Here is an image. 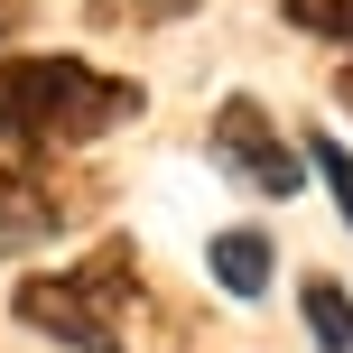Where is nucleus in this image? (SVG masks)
<instances>
[{"mask_svg": "<svg viewBox=\"0 0 353 353\" xmlns=\"http://www.w3.org/2000/svg\"><path fill=\"white\" fill-rule=\"evenodd\" d=\"M307 168L325 176V195H335V214H344V232H353V149L335 140V130H316V140H307Z\"/></svg>", "mask_w": 353, "mask_h": 353, "instance_id": "0eeeda50", "label": "nucleus"}, {"mask_svg": "<svg viewBox=\"0 0 353 353\" xmlns=\"http://www.w3.org/2000/svg\"><path fill=\"white\" fill-rule=\"evenodd\" d=\"M298 316L316 335V353H353V298L335 279H298Z\"/></svg>", "mask_w": 353, "mask_h": 353, "instance_id": "423d86ee", "label": "nucleus"}, {"mask_svg": "<svg viewBox=\"0 0 353 353\" xmlns=\"http://www.w3.org/2000/svg\"><path fill=\"white\" fill-rule=\"evenodd\" d=\"M149 112L140 74H103L93 56L19 47L0 56V159H74Z\"/></svg>", "mask_w": 353, "mask_h": 353, "instance_id": "f257e3e1", "label": "nucleus"}, {"mask_svg": "<svg viewBox=\"0 0 353 353\" xmlns=\"http://www.w3.org/2000/svg\"><path fill=\"white\" fill-rule=\"evenodd\" d=\"M93 195L74 186L56 159H0V261H28V251L65 242L84 223Z\"/></svg>", "mask_w": 353, "mask_h": 353, "instance_id": "20e7f679", "label": "nucleus"}, {"mask_svg": "<svg viewBox=\"0 0 353 353\" xmlns=\"http://www.w3.org/2000/svg\"><path fill=\"white\" fill-rule=\"evenodd\" d=\"M205 270H214V288H223V298H270V270H279V251H270V232L261 223H223L205 242Z\"/></svg>", "mask_w": 353, "mask_h": 353, "instance_id": "39448f33", "label": "nucleus"}, {"mask_svg": "<svg viewBox=\"0 0 353 353\" xmlns=\"http://www.w3.org/2000/svg\"><path fill=\"white\" fill-rule=\"evenodd\" d=\"M344 103H353V65H344Z\"/></svg>", "mask_w": 353, "mask_h": 353, "instance_id": "9b49d317", "label": "nucleus"}, {"mask_svg": "<svg viewBox=\"0 0 353 353\" xmlns=\"http://www.w3.org/2000/svg\"><path fill=\"white\" fill-rule=\"evenodd\" d=\"M279 19L325 37V47H353V0H279Z\"/></svg>", "mask_w": 353, "mask_h": 353, "instance_id": "1a4fd4ad", "label": "nucleus"}, {"mask_svg": "<svg viewBox=\"0 0 353 353\" xmlns=\"http://www.w3.org/2000/svg\"><path fill=\"white\" fill-rule=\"evenodd\" d=\"M205 159L223 168L232 186H251V195H270V205H288V195H298L307 149H288V130L270 121L251 93H223V103H214V121H205Z\"/></svg>", "mask_w": 353, "mask_h": 353, "instance_id": "7ed1b4c3", "label": "nucleus"}, {"mask_svg": "<svg viewBox=\"0 0 353 353\" xmlns=\"http://www.w3.org/2000/svg\"><path fill=\"white\" fill-rule=\"evenodd\" d=\"M195 0H84L93 28H168V19H186Z\"/></svg>", "mask_w": 353, "mask_h": 353, "instance_id": "6e6552de", "label": "nucleus"}, {"mask_svg": "<svg viewBox=\"0 0 353 353\" xmlns=\"http://www.w3.org/2000/svg\"><path fill=\"white\" fill-rule=\"evenodd\" d=\"M10 316L37 325V335L74 344V353H176V335L149 307V279H140V251L112 232L103 251H84L74 270H28L10 288Z\"/></svg>", "mask_w": 353, "mask_h": 353, "instance_id": "f03ea898", "label": "nucleus"}, {"mask_svg": "<svg viewBox=\"0 0 353 353\" xmlns=\"http://www.w3.org/2000/svg\"><path fill=\"white\" fill-rule=\"evenodd\" d=\"M10 19H19V0H0V28H10Z\"/></svg>", "mask_w": 353, "mask_h": 353, "instance_id": "9d476101", "label": "nucleus"}]
</instances>
